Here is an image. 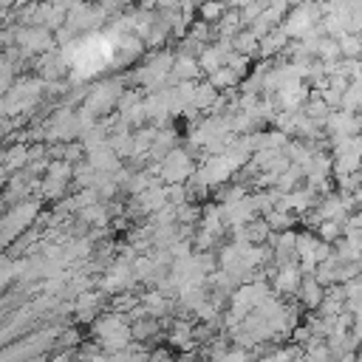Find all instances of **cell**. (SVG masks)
<instances>
[{"label":"cell","instance_id":"obj_1","mask_svg":"<svg viewBox=\"0 0 362 362\" xmlns=\"http://www.w3.org/2000/svg\"><path fill=\"white\" fill-rule=\"evenodd\" d=\"M198 161H195V153H189L187 147H170L161 158H158V170L156 175L161 178V184H178V181H187L192 173H195Z\"/></svg>","mask_w":362,"mask_h":362},{"label":"cell","instance_id":"obj_2","mask_svg":"<svg viewBox=\"0 0 362 362\" xmlns=\"http://www.w3.org/2000/svg\"><path fill=\"white\" fill-rule=\"evenodd\" d=\"M272 291L280 294L283 300H294L297 297V288L303 283V272H300V263L297 260H288V263H280L272 274Z\"/></svg>","mask_w":362,"mask_h":362},{"label":"cell","instance_id":"obj_3","mask_svg":"<svg viewBox=\"0 0 362 362\" xmlns=\"http://www.w3.org/2000/svg\"><path fill=\"white\" fill-rule=\"evenodd\" d=\"M201 65H198V57L192 54H175L173 59V68L167 74V85H175L178 79H201Z\"/></svg>","mask_w":362,"mask_h":362},{"label":"cell","instance_id":"obj_4","mask_svg":"<svg viewBox=\"0 0 362 362\" xmlns=\"http://www.w3.org/2000/svg\"><path fill=\"white\" fill-rule=\"evenodd\" d=\"M322 294H325V286H320V283L314 280V274H303V283H300V288H297V303H300L305 311H314V308L320 305Z\"/></svg>","mask_w":362,"mask_h":362},{"label":"cell","instance_id":"obj_5","mask_svg":"<svg viewBox=\"0 0 362 362\" xmlns=\"http://www.w3.org/2000/svg\"><path fill=\"white\" fill-rule=\"evenodd\" d=\"M291 37L280 28V25H274L269 34H263L260 37V48H257V57L260 59H272V57H277L283 48H286V42H288Z\"/></svg>","mask_w":362,"mask_h":362},{"label":"cell","instance_id":"obj_6","mask_svg":"<svg viewBox=\"0 0 362 362\" xmlns=\"http://www.w3.org/2000/svg\"><path fill=\"white\" fill-rule=\"evenodd\" d=\"M226 48H221L218 42H206L204 48H201V54H198V65H201V74L206 76V74H212L215 68H221L223 62H226Z\"/></svg>","mask_w":362,"mask_h":362},{"label":"cell","instance_id":"obj_7","mask_svg":"<svg viewBox=\"0 0 362 362\" xmlns=\"http://www.w3.org/2000/svg\"><path fill=\"white\" fill-rule=\"evenodd\" d=\"M317 212H320V218H334V221H339V223L348 218V209H345V204H342V198H339L337 189L328 192V195H322V198L317 201Z\"/></svg>","mask_w":362,"mask_h":362},{"label":"cell","instance_id":"obj_8","mask_svg":"<svg viewBox=\"0 0 362 362\" xmlns=\"http://www.w3.org/2000/svg\"><path fill=\"white\" fill-rule=\"evenodd\" d=\"M218 93H221V90H218V88H215V85H212L206 76H201V79L195 82V96H192V105H195L201 113H206V110L215 105Z\"/></svg>","mask_w":362,"mask_h":362},{"label":"cell","instance_id":"obj_9","mask_svg":"<svg viewBox=\"0 0 362 362\" xmlns=\"http://www.w3.org/2000/svg\"><path fill=\"white\" fill-rule=\"evenodd\" d=\"M331 156H334L331 175H342V173H354V170H359V158H362L359 150H339V153H331Z\"/></svg>","mask_w":362,"mask_h":362},{"label":"cell","instance_id":"obj_10","mask_svg":"<svg viewBox=\"0 0 362 362\" xmlns=\"http://www.w3.org/2000/svg\"><path fill=\"white\" fill-rule=\"evenodd\" d=\"M257 48H260V40H257L249 28H240V31L232 37V51H238V54H246V57L257 59Z\"/></svg>","mask_w":362,"mask_h":362},{"label":"cell","instance_id":"obj_11","mask_svg":"<svg viewBox=\"0 0 362 362\" xmlns=\"http://www.w3.org/2000/svg\"><path fill=\"white\" fill-rule=\"evenodd\" d=\"M243 232H246V240H249V243H266V238H269L272 226L266 223V218H263V215H255L249 223H243Z\"/></svg>","mask_w":362,"mask_h":362},{"label":"cell","instance_id":"obj_12","mask_svg":"<svg viewBox=\"0 0 362 362\" xmlns=\"http://www.w3.org/2000/svg\"><path fill=\"white\" fill-rule=\"evenodd\" d=\"M195 11H198V17L201 20H206V23H218L221 17H223V11H226V3L223 0H201L198 6H195Z\"/></svg>","mask_w":362,"mask_h":362},{"label":"cell","instance_id":"obj_13","mask_svg":"<svg viewBox=\"0 0 362 362\" xmlns=\"http://www.w3.org/2000/svg\"><path fill=\"white\" fill-rule=\"evenodd\" d=\"M206 79L218 88V90H226V88H235L238 82H240V76L229 68V65H221V68H215L212 74H206Z\"/></svg>","mask_w":362,"mask_h":362},{"label":"cell","instance_id":"obj_14","mask_svg":"<svg viewBox=\"0 0 362 362\" xmlns=\"http://www.w3.org/2000/svg\"><path fill=\"white\" fill-rule=\"evenodd\" d=\"M263 218H266V223L272 226V232L291 229V226L297 223V215H294V212H286V209H269Z\"/></svg>","mask_w":362,"mask_h":362},{"label":"cell","instance_id":"obj_15","mask_svg":"<svg viewBox=\"0 0 362 362\" xmlns=\"http://www.w3.org/2000/svg\"><path fill=\"white\" fill-rule=\"evenodd\" d=\"M339 54L342 57H362V37L354 31H342L339 37Z\"/></svg>","mask_w":362,"mask_h":362},{"label":"cell","instance_id":"obj_16","mask_svg":"<svg viewBox=\"0 0 362 362\" xmlns=\"http://www.w3.org/2000/svg\"><path fill=\"white\" fill-rule=\"evenodd\" d=\"M339 40L337 37H328V34H320V45H317V59L322 62H331V59H339Z\"/></svg>","mask_w":362,"mask_h":362},{"label":"cell","instance_id":"obj_17","mask_svg":"<svg viewBox=\"0 0 362 362\" xmlns=\"http://www.w3.org/2000/svg\"><path fill=\"white\" fill-rule=\"evenodd\" d=\"M40 195L42 198H51V201H57V198H62L65 192H68V181H59V178H51V175H45L42 181H40Z\"/></svg>","mask_w":362,"mask_h":362},{"label":"cell","instance_id":"obj_18","mask_svg":"<svg viewBox=\"0 0 362 362\" xmlns=\"http://www.w3.org/2000/svg\"><path fill=\"white\" fill-rule=\"evenodd\" d=\"M314 235H317L320 240H325V243H334V240L342 235V223L334 221V218H322V221L314 226Z\"/></svg>","mask_w":362,"mask_h":362},{"label":"cell","instance_id":"obj_19","mask_svg":"<svg viewBox=\"0 0 362 362\" xmlns=\"http://www.w3.org/2000/svg\"><path fill=\"white\" fill-rule=\"evenodd\" d=\"M25 164H28V147L25 144H14L6 153V173H14V170H20Z\"/></svg>","mask_w":362,"mask_h":362},{"label":"cell","instance_id":"obj_20","mask_svg":"<svg viewBox=\"0 0 362 362\" xmlns=\"http://www.w3.org/2000/svg\"><path fill=\"white\" fill-rule=\"evenodd\" d=\"M334 187H337V192H354V189H359L362 187V170L334 175Z\"/></svg>","mask_w":362,"mask_h":362},{"label":"cell","instance_id":"obj_21","mask_svg":"<svg viewBox=\"0 0 362 362\" xmlns=\"http://www.w3.org/2000/svg\"><path fill=\"white\" fill-rule=\"evenodd\" d=\"M246 28H249V31H252V34H255V37L260 40L263 34H269V31L274 28V23H269V20L263 17V11H260V14H257V17H255V20H252V23L246 25Z\"/></svg>","mask_w":362,"mask_h":362},{"label":"cell","instance_id":"obj_22","mask_svg":"<svg viewBox=\"0 0 362 362\" xmlns=\"http://www.w3.org/2000/svg\"><path fill=\"white\" fill-rule=\"evenodd\" d=\"M320 99L334 110V107H339V102H342V90H337V88H331V85H328V88H322V90H320Z\"/></svg>","mask_w":362,"mask_h":362}]
</instances>
